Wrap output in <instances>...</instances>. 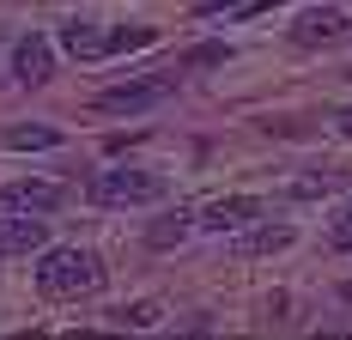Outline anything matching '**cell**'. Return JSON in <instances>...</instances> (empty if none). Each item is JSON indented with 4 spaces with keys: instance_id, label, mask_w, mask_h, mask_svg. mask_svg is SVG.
Returning a JSON list of instances; mask_svg holds the SVG:
<instances>
[{
    "instance_id": "obj_1",
    "label": "cell",
    "mask_w": 352,
    "mask_h": 340,
    "mask_svg": "<svg viewBox=\"0 0 352 340\" xmlns=\"http://www.w3.org/2000/svg\"><path fill=\"white\" fill-rule=\"evenodd\" d=\"M104 286V262L79 243H61V249H43L36 262V292L43 298H85Z\"/></svg>"
},
{
    "instance_id": "obj_2",
    "label": "cell",
    "mask_w": 352,
    "mask_h": 340,
    "mask_svg": "<svg viewBox=\"0 0 352 340\" xmlns=\"http://www.w3.org/2000/svg\"><path fill=\"white\" fill-rule=\"evenodd\" d=\"M85 195L98 206H152V201H164V176H152V170H98Z\"/></svg>"
},
{
    "instance_id": "obj_3",
    "label": "cell",
    "mask_w": 352,
    "mask_h": 340,
    "mask_svg": "<svg viewBox=\"0 0 352 340\" xmlns=\"http://www.w3.org/2000/svg\"><path fill=\"white\" fill-rule=\"evenodd\" d=\"M170 73H158V79H128V85H109V92H98L91 98V109L98 116H140V109H152V103L170 98Z\"/></svg>"
},
{
    "instance_id": "obj_4",
    "label": "cell",
    "mask_w": 352,
    "mask_h": 340,
    "mask_svg": "<svg viewBox=\"0 0 352 340\" xmlns=\"http://www.w3.org/2000/svg\"><path fill=\"white\" fill-rule=\"evenodd\" d=\"M346 36H352V19L340 6H310V12H298V25H292V43H304V49L346 43Z\"/></svg>"
},
{
    "instance_id": "obj_5",
    "label": "cell",
    "mask_w": 352,
    "mask_h": 340,
    "mask_svg": "<svg viewBox=\"0 0 352 340\" xmlns=\"http://www.w3.org/2000/svg\"><path fill=\"white\" fill-rule=\"evenodd\" d=\"M261 213H267V206L255 201V195H225V201L201 206V213H195V225H207V231H219V237H225V231H243V225H255Z\"/></svg>"
},
{
    "instance_id": "obj_6",
    "label": "cell",
    "mask_w": 352,
    "mask_h": 340,
    "mask_svg": "<svg viewBox=\"0 0 352 340\" xmlns=\"http://www.w3.org/2000/svg\"><path fill=\"white\" fill-rule=\"evenodd\" d=\"M292 237H298V231H292V225H274V219H267V225H243V231L231 237V255H237V262L280 255V249H292Z\"/></svg>"
},
{
    "instance_id": "obj_7",
    "label": "cell",
    "mask_w": 352,
    "mask_h": 340,
    "mask_svg": "<svg viewBox=\"0 0 352 340\" xmlns=\"http://www.w3.org/2000/svg\"><path fill=\"white\" fill-rule=\"evenodd\" d=\"M43 213H6L0 219V262L6 255H31V249H43Z\"/></svg>"
},
{
    "instance_id": "obj_8",
    "label": "cell",
    "mask_w": 352,
    "mask_h": 340,
    "mask_svg": "<svg viewBox=\"0 0 352 340\" xmlns=\"http://www.w3.org/2000/svg\"><path fill=\"white\" fill-rule=\"evenodd\" d=\"M61 201H67V195H61L55 182H31V176L0 189V206H6V213H55Z\"/></svg>"
},
{
    "instance_id": "obj_9",
    "label": "cell",
    "mask_w": 352,
    "mask_h": 340,
    "mask_svg": "<svg viewBox=\"0 0 352 340\" xmlns=\"http://www.w3.org/2000/svg\"><path fill=\"white\" fill-rule=\"evenodd\" d=\"M12 73H19V85H43V79L55 73L49 43H43V36H19V49H12Z\"/></svg>"
},
{
    "instance_id": "obj_10",
    "label": "cell",
    "mask_w": 352,
    "mask_h": 340,
    "mask_svg": "<svg viewBox=\"0 0 352 340\" xmlns=\"http://www.w3.org/2000/svg\"><path fill=\"white\" fill-rule=\"evenodd\" d=\"M61 49H67L73 61H98V55H109V31L85 25V19H73L67 31H61Z\"/></svg>"
},
{
    "instance_id": "obj_11",
    "label": "cell",
    "mask_w": 352,
    "mask_h": 340,
    "mask_svg": "<svg viewBox=\"0 0 352 340\" xmlns=\"http://www.w3.org/2000/svg\"><path fill=\"white\" fill-rule=\"evenodd\" d=\"M0 140L12 152H49V146H61V128H49V122H12Z\"/></svg>"
},
{
    "instance_id": "obj_12",
    "label": "cell",
    "mask_w": 352,
    "mask_h": 340,
    "mask_svg": "<svg viewBox=\"0 0 352 340\" xmlns=\"http://www.w3.org/2000/svg\"><path fill=\"white\" fill-rule=\"evenodd\" d=\"M188 231H195V213H164V219L146 231V243H152V249H176Z\"/></svg>"
},
{
    "instance_id": "obj_13",
    "label": "cell",
    "mask_w": 352,
    "mask_h": 340,
    "mask_svg": "<svg viewBox=\"0 0 352 340\" xmlns=\"http://www.w3.org/2000/svg\"><path fill=\"white\" fill-rule=\"evenodd\" d=\"M158 316H164L158 304H122L116 310V328H158Z\"/></svg>"
},
{
    "instance_id": "obj_14",
    "label": "cell",
    "mask_w": 352,
    "mask_h": 340,
    "mask_svg": "<svg viewBox=\"0 0 352 340\" xmlns=\"http://www.w3.org/2000/svg\"><path fill=\"white\" fill-rule=\"evenodd\" d=\"M152 25H122V31H109V55H122V49H146L152 43Z\"/></svg>"
},
{
    "instance_id": "obj_15",
    "label": "cell",
    "mask_w": 352,
    "mask_h": 340,
    "mask_svg": "<svg viewBox=\"0 0 352 340\" xmlns=\"http://www.w3.org/2000/svg\"><path fill=\"white\" fill-rule=\"evenodd\" d=\"M225 55H231L225 43H195V49L182 55V67H225Z\"/></svg>"
},
{
    "instance_id": "obj_16",
    "label": "cell",
    "mask_w": 352,
    "mask_h": 340,
    "mask_svg": "<svg viewBox=\"0 0 352 340\" xmlns=\"http://www.w3.org/2000/svg\"><path fill=\"white\" fill-rule=\"evenodd\" d=\"M328 243H334V249H352V201L334 213V225H328Z\"/></svg>"
},
{
    "instance_id": "obj_17",
    "label": "cell",
    "mask_w": 352,
    "mask_h": 340,
    "mask_svg": "<svg viewBox=\"0 0 352 340\" xmlns=\"http://www.w3.org/2000/svg\"><path fill=\"white\" fill-rule=\"evenodd\" d=\"M231 6H243V0H195V12H201V19H212V12H231Z\"/></svg>"
},
{
    "instance_id": "obj_18",
    "label": "cell",
    "mask_w": 352,
    "mask_h": 340,
    "mask_svg": "<svg viewBox=\"0 0 352 340\" xmlns=\"http://www.w3.org/2000/svg\"><path fill=\"white\" fill-rule=\"evenodd\" d=\"M334 122H340V134L352 140V109H340V116H334Z\"/></svg>"
},
{
    "instance_id": "obj_19",
    "label": "cell",
    "mask_w": 352,
    "mask_h": 340,
    "mask_svg": "<svg viewBox=\"0 0 352 340\" xmlns=\"http://www.w3.org/2000/svg\"><path fill=\"white\" fill-rule=\"evenodd\" d=\"M346 298H352V286H346Z\"/></svg>"
}]
</instances>
